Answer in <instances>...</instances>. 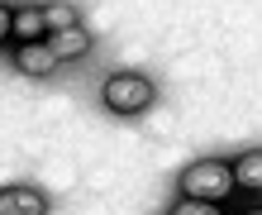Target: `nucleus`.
<instances>
[{
	"label": "nucleus",
	"mask_w": 262,
	"mask_h": 215,
	"mask_svg": "<svg viewBox=\"0 0 262 215\" xmlns=\"http://www.w3.org/2000/svg\"><path fill=\"white\" fill-rule=\"evenodd\" d=\"M48 48L57 53V63H72V57H86L91 53V34H86L81 24L57 29V34H48Z\"/></svg>",
	"instance_id": "obj_5"
},
{
	"label": "nucleus",
	"mask_w": 262,
	"mask_h": 215,
	"mask_svg": "<svg viewBox=\"0 0 262 215\" xmlns=\"http://www.w3.org/2000/svg\"><path fill=\"white\" fill-rule=\"evenodd\" d=\"M167 215H224V206H214V201H191V196H181V201L167 210Z\"/></svg>",
	"instance_id": "obj_8"
},
{
	"label": "nucleus",
	"mask_w": 262,
	"mask_h": 215,
	"mask_svg": "<svg viewBox=\"0 0 262 215\" xmlns=\"http://www.w3.org/2000/svg\"><path fill=\"white\" fill-rule=\"evenodd\" d=\"M177 187H181V196H191V201H214V206H224L229 196L238 191V177H234V163L205 158V163L181 167Z\"/></svg>",
	"instance_id": "obj_1"
},
{
	"label": "nucleus",
	"mask_w": 262,
	"mask_h": 215,
	"mask_svg": "<svg viewBox=\"0 0 262 215\" xmlns=\"http://www.w3.org/2000/svg\"><path fill=\"white\" fill-rule=\"evenodd\" d=\"M100 101H105V110H115V115H143L152 105V82L138 76V72H115L110 82L100 86Z\"/></svg>",
	"instance_id": "obj_2"
},
{
	"label": "nucleus",
	"mask_w": 262,
	"mask_h": 215,
	"mask_svg": "<svg viewBox=\"0 0 262 215\" xmlns=\"http://www.w3.org/2000/svg\"><path fill=\"white\" fill-rule=\"evenodd\" d=\"M10 38H19V43H38V38H48V19H43V10L19 5V10H14V29H10Z\"/></svg>",
	"instance_id": "obj_6"
},
{
	"label": "nucleus",
	"mask_w": 262,
	"mask_h": 215,
	"mask_svg": "<svg viewBox=\"0 0 262 215\" xmlns=\"http://www.w3.org/2000/svg\"><path fill=\"white\" fill-rule=\"evenodd\" d=\"M243 215H262V206H248V210H243Z\"/></svg>",
	"instance_id": "obj_11"
},
{
	"label": "nucleus",
	"mask_w": 262,
	"mask_h": 215,
	"mask_svg": "<svg viewBox=\"0 0 262 215\" xmlns=\"http://www.w3.org/2000/svg\"><path fill=\"white\" fill-rule=\"evenodd\" d=\"M234 177H238V187H248V191H262V148L243 153V158L234 163Z\"/></svg>",
	"instance_id": "obj_7"
},
{
	"label": "nucleus",
	"mask_w": 262,
	"mask_h": 215,
	"mask_svg": "<svg viewBox=\"0 0 262 215\" xmlns=\"http://www.w3.org/2000/svg\"><path fill=\"white\" fill-rule=\"evenodd\" d=\"M43 19H48V34H57V29H72L76 24V10L72 5H48V10H43Z\"/></svg>",
	"instance_id": "obj_9"
},
{
	"label": "nucleus",
	"mask_w": 262,
	"mask_h": 215,
	"mask_svg": "<svg viewBox=\"0 0 262 215\" xmlns=\"http://www.w3.org/2000/svg\"><path fill=\"white\" fill-rule=\"evenodd\" d=\"M48 201L34 187H0V215H43Z\"/></svg>",
	"instance_id": "obj_4"
},
{
	"label": "nucleus",
	"mask_w": 262,
	"mask_h": 215,
	"mask_svg": "<svg viewBox=\"0 0 262 215\" xmlns=\"http://www.w3.org/2000/svg\"><path fill=\"white\" fill-rule=\"evenodd\" d=\"M10 29H14V10H10V5H0V43L10 38Z\"/></svg>",
	"instance_id": "obj_10"
},
{
	"label": "nucleus",
	"mask_w": 262,
	"mask_h": 215,
	"mask_svg": "<svg viewBox=\"0 0 262 215\" xmlns=\"http://www.w3.org/2000/svg\"><path fill=\"white\" fill-rule=\"evenodd\" d=\"M14 67L29 72V76H48L62 63H57V53L48 48V38H38V43H19V48H14Z\"/></svg>",
	"instance_id": "obj_3"
}]
</instances>
